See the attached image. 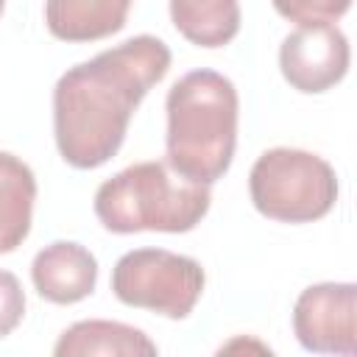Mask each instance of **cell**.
<instances>
[{
	"mask_svg": "<svg viewBox=\"0 0 357 357\" xmlns=\"http://www.w3.org/2000/svg\"><path fill=\"white\" fill-rule=\"evenodd\" d=\"M176 31L198 47H223L240 31L237 0H170Z\"/></svg>",
	"mask_w": 357,
	"mask_h": 357,
	"instance_id": "cell-12",
	"label": "cell"
},
{
	"mask_svg": "<svg viewBox=\"0 0 357 357\" xmlns=\"http://www.w3.org/2000/svg\"><path fill=\"white\" fill-rule=\"evenodd\" d=\"M170 59L162 39L139 33L70 67L53 86V137L61 159L75 170L106 165L142 98L167 75Z\"/></svg>",
	"mask_w": 357,
	"mask_h": 357,
	"instance_id": "cell-1",
	"label": "cell"
},
{
	"mask_svg": "<svg viewBox=\"0 0 357 357\" xmlns=\"http://www.w3.org/2000/svg\"><path fill=\"white\" fill-rule=\"evenodd\" d=\"M271 3L279 17L296 25L335 22L351 8V0H271Z\"/></svg>",
	"mask_w": 357,
	"mask_h": 357,
	"instance_id": "cell-13",
	"label": "cell"
},
{
	"mask_svg": "<svg viewBox=\"0 0 357 357\" xmlns=\"http://www.w3.org/2000/svg\"><path fill=\"white\" fill-rule=\"evenodd\" d=\"M134 0H45V25L61 42H98L126 28Z\"/></svg>",
	"mask_w": 357,
	"mask_h": 357,
	"instance_id": "cell-9",
	"label": "cell"
},
{
	"mask_svg": "<svg viewBox=\"0 0 357 357\" xmlns=\"http://www.w3.org/2000/svg\"><path fill=\"white\" fill-rule=\"evenodd\" d=\"M296 340L312 354L357 351V284L321 282L301 290L293 307Z\"/></svg>",
	"mask_w": 357,
	"mask_h": 357,
	"instance_id": "cell-6",
	"label": "cell"
},
{
	"mask_svg": "<svg viewBox=\"0 0 357 357\" xmlns=\"http://www.w3.org/2000/svg\"><path fill=\"white\" fill-rule=\"evenodd\" d=\"M31 282L50 304H78L92 296L98 284V259L81 243L56 240L33 257Z\"/></svg>",
	"mask_w": 357,
	"mask_h": 357,
	"instance_id": "cell-8",
	"label": "cell"
},
{
	"mask_svg": "<svg viewBox=\"0 0 357 357\" xmlns=\"http://www.w3.org/2000/svg\"><path fill=\"white\" fill-rule=\"evenodd\" d=\"M349 39L332 22L298 25L279 47V70L284 81L304 95H321L340 84L349 73Z\"/></svg>",
	"mask_w": 357,
	"mask_h": 357,
	"instance_id": "cell-7",
	"label": "cell"
},
{
	"mask_svg": "<svg viewBox=\"0 0 357 357\" xmlns=\"http://www.w3.org/2000/svg\"><path fill=\"white\" fill-rule=\"evenodd\" d=\"M206 284L198 259L167 248H137L117 259L112 293L126 307L151 310L170 321L187 318Z\"/></svg>",
	"mask_w": 357,
	"mask_h": 357,
	"instance_id": "cell-5",
	"label": "cell"
},
{
	"mask_svg": "<svg viewBox=\"0 0 357 357\" xmlns=\"http://www.w3.org/2000/svg\"><path fill=\"white\" fill-rule=\"evenodd\" d=\"M156 351V343L142 329L103 318L67 326L53 346L56 357H153Z\"/></svg>",
	"mask_w": 357,
	"mask_h": 357,
	"instance_id": "cell-10",
	"label": "cell"
},
{
	"mask_svg": "<svg viewBox=\"0 0 357 357\" xmlns=\"http://www.w3.org/2000/svg\"><path fill=\"white\" fill-rule=\"evenodd\" d=\"M251 204L279 223H312L332 212L337 201L335 167L301 148H271L248 173Z\"/></svg>",
	"mask_w": 357,
	"mask_h": 357,
	"instance_id": "cell-4",
	"label": "cell"
},
{
	"mask_svg": "<svg viewBox=\"0 0 357 357\" xmlns=\"http://www.w3.org/2000/svg\"><path fill=\"white\" fill-rule=\"evenodd\" d=\"M167 165L195 181L215 184L226 176L237 145L240 98L223 73L192 70L181 75L165 100Z\"/></svg>",
	"mask_w": 357,
	"mask_h": 357,
	"instance_id": "cell-2",
	"label": "cell"
},
{
	"mask_svg": "<svg viewBox=\"0 0 357 357\" xmlns=\"http://www.w3.org/2000/svg\"><path fill=\"white\" fill-rule=\"evenodd\" d=\"M209 204V187L178 176L167 162L128 165L95 192V215L114 234H184L206 218Z\"/></svg>",
	"mask_w": 357,
	"mask_h": 357,
	"instance_id": "cell-3",
	"label": "cell"
},
{
	"mask_svg": "<svg viewBox=\"0 0 357 357\" xmlns=\"http://www.w3.org/2000/svg\"><path fill=\"white\" fill-rule=\"evenodd\" d=\"M3 11H6V0H0V17H3Z\"/></svg>",
	"mask_w": 357,
	"mask_h": 357,
	"instance_id": "cell-15",
	"label": "cell"
},
{
	"mask_svg": "<svg viewBox=\"0 0 357 357\" xmlns=\"http://www.w3.org/2000/svg\"><path fill=\"white\" fill-rule=\"evenodd\" d=\"M36 201V176L14 153L0 151V254L17 251L33 218Z\"/></svg>",
	"mask_w": 357,
	"mask_h": 357,
	"instance_id": "cell-11",
	"label": "cell"
},
{
	"mask_svg": "<svg viewBox=\"0 0 357 357\" xmlns=\"http://www.w3.org/2000/svg\"><path fill=\"white\" fill-rule=\"evenodd\" d=\"M25 315V293L11 271H0V340L8 337Z\"/></svg>",
	"mask_w": 357,
	"mask_h": 357,
	"instance_id": "cell-14",
	"label": "cell"
}]
</instances>
